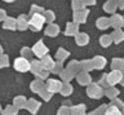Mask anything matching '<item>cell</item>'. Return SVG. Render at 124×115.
<instances>
[{"instance_id":"cell-2","label":"cell","mask_w":124,"mask_h":115,"mask_svg":"<svg viewBox=\"0 0 124 115\" xmlns=\"http://www.w3.org/2000/svg\"><path fill=\"white\" fill-rule=\"evenodd\" d=\"M43 22H44V17L39 16V14H35L31 20V26L34 27V30H39V27H41Z\"/></svg>"},{"instance_id":"cell-1","label":"cell","mask_w":124,"mask_h":115,"mask_svg":"<svg viewBox=\"0 0 124 115\" xmlns=\"http://www.w3.org/2000/svg\"><path fill=\"white\" fill-rule=\"evenodd\" d=\"M14 67H16V70L25 72L30 69V63H29V61L25 60V58H17L14 62Z\"/></svg>"},{"instance_id":"cell-3","label":"cell","mask_w":124,"mask_h":115,"mask_svg":"<svg viewBox=\"0 0 124 115\" xmlns=\"http://www.w3.org/2000/svg\"><path fill=\"white\" fill-rule=\"evenodd\" d=\"M34 52H35V54H36L38 57H43L45 54L46 52H48V49L45 48V45L44 44H41V43H39L35 45V48H34Z\"/></svg>"}]
</instances>
